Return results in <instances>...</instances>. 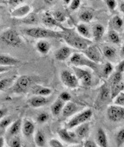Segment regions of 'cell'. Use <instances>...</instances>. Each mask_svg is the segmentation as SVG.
Instances as JSON below:
<instances>
[{"mask_svg":"<svg viewBox=\"0 0 124 147\" xmlns=\"http://www.w3.org/2000/svg\"><path fill=\"white\" fill-rule=\"evenodd\" d=\"M20 61L10 55H0V66L2 67H10V66H14L18 64Z\"/></svg>","mask_w":124,"mask_h":147,"instance_id":"5bb4252c","label":"cell"},{"mask_svg":"<svg viewBox=\"0 0 124 147\" xmlns=\"http://www.w3.org/2000/svg\"><path fill=\"white\" fill-rule=\"evenodd\" d=\"M21 126H22V121H21V119H18L14 123H12V125H11L10 130H9L10 135L16 136L19 132V131L21 129Z\"/></svg>","mask_w":124,"mask_h":147,"instance_id":"4316f807","label":"cell"},{"mask_svg":"<svg viewBox=\"0 0 124 147\" xmlns=\"http://www.w3.org/2000/svg\"><path fill=\"white\" fill-rule=\"evenodd\" d=\"M31 93L32 94H35L36 96H48L51 94V89L45 88V87H42L39 85H34L31 87Z\"/></svg>","mask_w":124,"mask_h":147,"instance_id":"4fadbf2b","label":"cell"},{"mask_svg":"<svg viewBox=\"0 0 124 147\" xmlns=\"http://www.w3.org/2000/svg\"><path fill=\"white\" fill-rule=\"evenodd\" d=\"M77 31H78L79 35H80L81 36L84 37L85 39L90 37L89 30V28H88L85 24H78V25H77Z\"/></svg>","mask_w":124,"mask_h":147,"instance_id":"83f0119b","label":"cell"},{"mask_svg":"<svg viewBox=\"0 0 124 147\" xmlns=\"http://www.w3.org/2000/svg\"><path fill=\"white\" fill-rule=\"evenodd\" d=\"M112 24H113V26H114L115 29L119 30V29H121V28L122 27V25H123V21H122V19H121L119 16H115V17L112 18Z\"/></svg>","mask_w":124,"mask_h":147,"instance_id":"e575fe53","label":"cell"},{"mask_svg":"<svg viewBox=\"0 0 124 147\" xmlns=\"http://www.w3.org/2000/svg\"><path fill=\"white\" fill-rule=\"evenodd\" d=\"M12 82V78H2L0 81V90H5L6 88Z\"/></svg>","mask_w":124,"mask_h":147,"instance_id":"d590c367","label":"cell"},{"mask_svg":"<svg viewBox=\"0 0 124 147\" xmlns=\"http://www.w3.org/2000/svg\"><path fill=\"white\" fill-rule=\"evenodd\" d=\"M92 111L88 109V110H85L78 114H77L75 117H73L67 124L66 125V129H72L76 126H78L83 123H86L87 120H89L91 116H92Z\"/></svg>","mask_w":124,"mask_h":147,"instance_id":"277c9868","label":"cell"},{"mask_svg":"<svg viewBox=\"0 0 124 147\" xmlns=\"http://www.w3.org/2000/svg\"><path fill=\"white\" fill-rule=\"evenodd\" d=\"M43 22L46 26H57L59 25V24L55 20V18H53V16L49 15V14H45L43 18Z\"/></svg>","mask_w":124,"mask_h":147,"instance_id":"f1b7e54d","label":"cell"},{"mask_svg":"<svg viewBox=\"0 0 124 147\" xmlns=\"http://www.w3.org/2000/svg\"><path fill=\"white\" fill-rule=\"evenodd\" d=\"M53 18H55V20L57 22V23H62V22H64L66 18H65V15L62 12V11H56L54 12L53 14Z\"/></svg>","mask_w":124,"mask_h":147,"instance_id":"74e56055","label":"cell"},{"mask_svg":"<svg viewBox=\"0 0 124 147\" xmlns=\"http://www.w3.org/2000/svg\"><path fill=\"white\" fill-rule=\"evenodd\" d=\"M49 145L51 147H64L63 144L56 138H52L49 140Z\"/></svg>","mask_w":124,"mask_h":147,"instance_id":"f6af8a7d","label":"cell"},{"mask_svg":"<svg viewBox=\"0 0 124 147\" xmlns=\"http://www.w3.org/2000/svg\"><path fill=\"white\" fill-rule=\"evenodd\" d=\"M24 32L33 38H58L62 37V34L56 31H53L51 30L44 29V28H30L25 29Z\"/></svg>","mask_w":124,"mask_h":147,"instance_id":"7a4b0ae2","label":"cell"},{"mask_svg":"<svg viewBox=\"0 0 124 147\" xmlns=\"http://www.w3.org/2000/svg\"><path fill=\"white\" fill-rule=\"evenodd\" d=\"M103 55L108 60H114L116 55V50L111 46H105L103 48Z\"/></svg>","mask_w":124,"mask_h":147,"instance_id":"484cf974","label":"cell"},{"mask_svg":"<svg viewBox=\"0 0 124 147\" xmlns=\"http://www.w3.org/2000/svg\"><path fill=\"white\" fill-rule=\"evenodd\" d=\"M121 79H122L121 73L115 72V73L114 74V75L112 76L111 79H110L111 85H115V84H118V83L121 82Z\"/></svg>","mask_w":124,"mask_h":147,"instance_id":"836d02e7","label":"cell"},{"mask_svg":"<svg viewBox=\"0 0 124 147\" xmlns=\"http://www.w3.org/2000/svg\"><path fill=\"white\" fill-rule=\"evenodd\" d=\"M35 131V125L31 121H25L23 125V133L25 137H30Z\"/></svg>","mask_w":124,"mask_h":147,"instance_id":"44dd1931","label":"cell"},{"mask_svg":"<svg viewBox=\"0 0 124 147\" xmlns=\"http://www.w3.org/2000/svg\"><path fill=\"white\" fill-rule=\"evenodd\" d=\"M96 142L100 147H108L107 135L102 128H99L96 132Z\"/></svg>","mask_w":124,"mask_h":147,"instance_id":"e0dca14e","label":"cell"},{"mask_svg":"<svg viewBox=\"0 0 124 147\" xmlns=\"http://www.w3.org/2000/svg\"><path fill=\"white\" fill-rule=\"evenodd\" d=\"M105 3H106L107 7L108 8V10H109L110 11H113L115 9L116 5H117L116 1H115V0H108V1H106Z\"/></svg>","mask_w":124,"mask_h":147,"instance_id":"ee69618b","label":"cell"},{"mask_svg":"<svg viewBox=\"0 0 124 147\" xmlns=\"http://www.w3.org/2000/svg\"><path fill=\"white\" fill-rule=\"evenodd\" d=\"M77 111H78V107L73 102H69L64 107L63 111H62L61 113L64 117H70L73 115L75 113H77Z\"/></svg>","mask_w":124,"mask_h":147,"instance_id":"2e32d148","label":"cell"},{"mask_svg":"<svg viewBox=\"0 0 124 147\" xmlns=\"http://www.w3.org/2000/svg\"><path fill=\"white\" fill-rule=\"evenodd\" d=\"M33 83V77L30 76H22L19 77L14 86V91L16 93L26 92Z\"/></svg>","mask_w":124,"mask_h":147,"instance_id":"8992f818","label":"cell"},{"mask_svg":"<svg viewBox=\"0 0 124 147\" xmlns=\"http://www.w3.org/2000/svg\"><path fill=\"white\" fill-rule=\"evenodd\" d=\"M107 116L112 122H119L124 119V107L120 106H110L107 109Z\"/></svg>","mask_w":124,"mask_h":147,"instance_id":"5b68a950","label":"cell"},{"mask_svg":"<svg viewBox=\"0 0 124 147\" xmlns=\"http://www.w3.org/2000/svg\"><path fill=\"white\" fill-rule=\"evenodd\" d=\"M81 5V1L80 0H73V1H70V8L72 11H76Z\"/></svg>","mask_w":124,"mask_h":147,"instance_id":"bcb514c9","label":"cell"},{"mask_svg":"<svg viewBox=\"0 0 124 147\" xmlns=\"http://www.w3.org/2000/svg\"><path fill=\"white\" fill-rule=\"evenodd\" d=\"M35 143L37 146L39 147H43L45 145V143H46V138H45V136L43 134V131H37L36 132V135H35Z\"/></svg>","mask_w":124,"mask_h":147,"instance_id":"d4e9b609","label":"cell"},{"mask_svg":"<svg viewBox=\"0 0 124 147\" xmlns=\"http://www.w3.org/2000/svg\"><path fill=\"white\" fill-rule=\"evenodd\" d=\"M1 40L4 43L12 47H18L22 43L19 35L12 29L5 30L1 36Z\"/></svg>","mask_w":124,"mask_h":147,"instance_id":"3957f363","label":"cell"},{"mask_svg":"<svg viewBox=\"0 0 124 147\" xmlns=\"http://www.w3.org/2000/svg\"><path fill=\"white\" fill-rule=\"evenodd\" d=\"M70 62L72 64H74L76 67H77V66H86V67H91L93 70L97 69L96 63L91 61L87 57H84L82 54L76 53V54L72 55V56L70 57Z\"/></svg>","mask_w":124,"mask_h":147,"instance_id":"52a82bcc","label":"cell"},{"mask_svg":"<svg viewBox=\"0 0 124 147\" xmlns=\"http://www.w3.org/2000/svg\"><path fill=\"white\" fill-rule=\"evenodd\" d=\"M89 131V123H83L77 126V130L75 131V133L77 135V138H83L88 136Z\"/></svg>","mask_w":124,"mask_h":147,"instance_id":"ac0fdd59","label":"cell"},{"mask_svg":"<svg viewBox=\"0 0 124 147\" xmlns=\"http://www.w3.org/2000/svg\"><path fill=\"white\" fill-rule=\"evenodd\" d=\"M37 49L43 55H47L50 49V44L46 41H39L37 43Z\"/></svg>","mask_w":124,"mask_h":147,"instance_id":"7402d4cb","label":"cell"},{"mask_svg":"<svg viewBox=\"0 0 124 147\" xmlns=\"http://www.w3.org/2000/svg\"><path fill=\"white\" fill-rule=\"evenodd\" d=\"M83 147H97V145H96V144L94 141H92V140H87V141H85Z\"/></svg>","mask_w":124,"mask_h":147,"instance_id":"f907efd6","label":"cell"},{"mask_svg":"<svg viewBox=\"0 0 124 147\" xmlns=\"http://www.w3.org/2000/svg\"><path fill=\"white\" fill-rule=\"evenodd\" d=\"M48 119H49V115L47 113H42L37 116V120L38 123H44V122H46L48 120Z\"/></svg>","mask_w":124,"mask_h":147,"instance_id":"7bdbcfd3","label":"cell"},{"mask_svg":"<svg viewBox=\"0 0 124 147\" xmlns=\"http://www.w3.org/2000/svg\"><path fill=\"white\" fill-rule=\"evenodd\" d=\"M120 10H121V12L124 13V2L121 3V5H120Z\"/></svg>","mask_w":124,"mask_h":147,"instance_id":"11a10c76","label":"cell"},{"mask_svg":"<svg viewBox=\"0 0 124 147\" xmlns=\"http://www.w3.org/2000/svg\"><path fill=\"white\" fill-rule=\"evenodd\" d=\"M71 147H83V145H81V144H77V145L71 146Z\"/></svg>","mask_w":124,"mask_h":147,"instance_id":"9f6ffc18","label":"cell"},{"mask_svg":"<svg viewBox=\"0 0 124 147\" xmlns=\"http://www.w3.org/2000/svg\"><path fill=\"white\" fill-rule=\"evenodd\" d=\"M114 103L116 106L123 107L124 106V93H120L115 99H114Z\"/></svg>","mask_w":124,"mask_h":147,"instance_id":"f35d334b","label":"cell"},{"mask_svg":"<svg viewBox=\"0 0 124 147\" xmlns=\"http://www.w3.org/2000/svg\"><path fill=\"white\" fill-rule=\"evenodd\" d=\"M31 8L30 5H23V6H19L16 9H14L12 11V18H25L26 16H28L30 13Z\"/></svg>","mask_w":124,"mask_h":147,"instance_id":"7c38bea8","label":"cell"},{"mask_svg":"<svg viewBox=\"0 0 124 147\" xmlns=\"http://www.w3.org/2000/svg\"><path fill=\"white\" fill-rule=\"evenodd\" d=\"M73 71L75 73V76L77 78V80L81 81L83 85L84 86H89L92 82V76L91 74L85 69L78 68L77 67H73Z\"/></svg>","mask_w":124,"mask_h":147,"instance_id":"9c48e42d","label":"cell"},{"mask_svg":"<svg viewBox=\"0 0 124 147\" xmlns=\"http://www.w3.org/2000/svg\"><path fill=\"white\" fill-rule=\"evenodd\" d=\"M108 38L110 42H112L113 43H119L120 42V36L115 31V30H110L108 34Z\"/></svg>","mask_w":124,"mask_h":147,"instance_id":"d6a6232c","label":"cell"},{"mask_svg":"<svg viewBox=\"0 0 124 147\" xmlns=\"http://www.w3.org/2000/svg\"><path fill=\"white\" fill-rule=\"evenodd\" d=\"M112 70H113V66L109 63V62H107L105 64V67H104V69H103V73L106 76H109L110 74L112 73Z\"/></svg>","mask_w":124,"mask_h":147,"instance_id":"b9f144b4","label":"cell"},{"mask_svg":"<svg viewBox=\"0 0 124 147\" xmlns=\"http://www.w3.org/2000/svg\"><path fill=\"white\" fill-rule=\"evenodd\" d=\"M115 142L117 146H121L124 144V128L121 129L115 135Z\"/></svg>","mask_w":124,"mask_h":147,"instance_id":"1f68e13d","label":"cell"},{"mask_svg":"<svg viewBox=\"0 0 124 147\" xmlns=\"http://www.w3.org/2000/svg\"><path fill=\"white\" fill-rule=\"evenodd\" d=\"M84 54L89 60H90L91 61H93L95 63L100 62L102 61L100 51L96 46H92V45L89 46L87 49L84 50Z\"/></svg>","mask_w":124,"mask_h":147,"instance_id":"30bf717a","label":"cell"},{"mask_svg":"<svg viewBox=\"0 0 124 147\" xmlns=\"http://www.w3.org/2000/svg\"><path fill=\"white\" fill-rule=\"evenodd\" d=\"M10 146L11 147H21V140L18 137L14 136L11 142H10Z\"/></svg>","mask_w":124,"mask_h":147,"instance_id":"ab89813d","label":"cell"},{"mask_svg":"<svg viewBox=\"0 0 124 147\" xmlns=\"http://www.w3.org/2000/svg\"><path fill=\"white\" fill-rule=\"evenodd\" d=\"M64 107V103L63 100H61L60 99L56 100L51 106V113L54 116H57L59 115L62 111H63V108Z\"/></svg>","mask_w":124,"mask_h":147,"instance_id":"ffe728a7","label":"cell"},{"mask_svg":"<svg viewBox=\"0 0 124 147\" xmlns=\"http://www.w3.org/2000/svg\"><path fill=\"white\" fill-rule=\"evenodd\" d=\"M60 100H63L64 102V101H70L71 100V96L69 93L67 92H63L61 94H60Z\"/></svg>","mask_w":124,"mask_h":147,"instance_id":"7dc6e473","label":"cell"},{"mask_svg":"<svg viewBox=\"0 0 124 147\" xmlns=\"http://www.w3.org/2000/svg\"><path fill=\"white\" fill-rule=\"evenodd\" d=\"M116 72H119V73H123L124 72V59L116 67Z\"/></svg>","mask_w":124,"mask_h":147,"instance_id":"681fc988","label":"cell"},{"mask_svg":"<svg viewBox=\"0 0 124 147\" xmlns=\"http://www.w3.org/2000/svg\"><path fill=\"white\" fill-rule=\"evenodd\" d=\"M123 88H124V83H122V82L112 85L111 90H110V97L112 99H115L120 93H121L123 91Z\"/></svg>","mask_w":124,"mask_h":147,"instance_id":"cb8c5ba5","label":"cell"},{"mask_svg":"<svg viewBox=\"0 0 124 147\" xmlns=\"http://www.w3.org/2000/svg\"><path fill=\"white\" fill-rule=\"evenodd\" d=\"M8 4L11 7L16 8V7L19 6V5H22L23 1H20V0H10V1H8Z\"/></svg>","mask_w":124,"mask_h":147,"instance_id":"c3c4849f","label":"cell"},{"mask_svg":"<svg viewBox=\"0 0 124 147\" xmlns=\"http://www.w3.org/2000/svg\"><path fill=\"white\" fill-rule=\"evenodd\" d=\"M123 91H124V88H123Z\"/></svg>","mask_w":124,"mask_h":147,"instance_id":"680465c9","label":"cell"},{"mask_svg":"<svg viewBox=\"0 0 124 147\" xmlns=\"http://www.w3.org/2000/svg\"><path fill=\"white\" fill-rule=\"evenodd\" d=\"M1 79H2V76H0V81H1Z\"/></svg>","mask_w":124,"mask_h":147,"instance_id":"6f0895ef","label":"cell"},{"mask_svg":"<svg viewBox=\"0 0 124 147\" xmlns=\"http://www.w3.org/2000/svg\"><path fill=\"white\" fill-rule=\"evenodd\" d=\"M110 97V90L107 86H103L100 92V100L104 102L107 101Z\"/></svg>","mask_w":124,"mask_h":147,"instance_id":"f546056e","label":"cell"},{"mask_svg":"<svg viewBox=\"0 0 124 147\" xmlns=\"http://www.w3.org/2000/svg\"><path fill=\"white\" fill-rule=\"evenodd\" d=\"M5 144V139L3 137H0V147H4Z\"/></svg>","mask_w":124,"mask_h":147,"instance_id":"db71d44e","label":"cell"},{"mask_svg":"<svg viewBox=\"0 0 124 147\" xmlns=\"http://www.w3.org/2000/svg\"><path fill=\"white\" fill-rule=\"evenodd\" d=\"M59 137L66 143L70 144H77V140L76 139L77 135L75 132H69L66 128H60L57 131Z\"/></svg>","mask_w":124,"mask_h":147,"instance_id":"8fae6325","label":"cell"},{"mask_svg":"<svg viewBox=\"0 0 124 147\" xmlns=\"http://www.w3.org/2000/svg\"><path fill=\"white\" fill-rule=\"evenodd\" d=\"M79 18L81 21L84 22V23H89L92 20L93 18V13L89 11H85L80 13L79 15Z\"/></svg>","mask_w":124,"mask_h":147,"instance_id":"4dcf8cb0","label":"cell"},{"mask_svg":"<svg viewBox=\"0 0 124 147\" xmlns=\"http://www.w3.org/2000/svg\"><path fill=\"white\" fill-rule=\"evenodd\" d=\"M62 37L66 41V42L69 45L77 49L85 50L89 48L90 44H92L91 41L85 39L84 37L81 36L80 35L71 30H65L64 32L62 34Z\"/></svg>","mask_w":124,"mask_h":147,"instance_id":"6da1fadb","label":"cell"},{"mask_svg":"<svg viewBox=\"0 0 124 147\" xmlns=\"http://www.w3.org/2000/svg\"><path fill=\"white\" fill-rule=\"evenodd\" d=\"M93 36L96 41H99L104 34V27L102 24H96L93 27Z\"/></svg>","mask_w":124,"mask_h":147,"instance_id":"603a6c76","label":"cell"},{"mask_svg":"<svg viewBox=\"0 0 124 147\" xmlns=\"http://www.w3.org/2000/svg\"><path fill=\"white\" fill-rule=\"evenodd\" d=\"M10 70V67H2L0 66V75L3 74L4 72H6V71H9Z\"/></svg>","mask_w":124,"mask_h":147,"instance_id":"816d5d0a","label":"cell"},{"mask_svg":"<svg viewBox=\"0 0 124 147\" xmlns=\"http://www.w3.org/2000/svg\"><path fill=\"white\" fill-rule=\"evenodd\" d=\"M70 53H71L70 49L67 46H64L56 52L55 57L58 61H65L67 58L70 57Z\"/></svg>","mask_w":124,"mask_h":147,"instance_id":"9a60e30c","label":"cell"},{"mask_svg":"<svg viewBox=\"0 0 124 147\" xmlns=\"http://www.w3.org/2000/svg\"><path fill=\"white\" fill-rule=\"evenodd\" d=\"M11 123H12V118L11 117L3 119L1 121H0V127H1V128H6V127H8V125H10Z\"/></svg>","mask_w":124,"mask_h":147,"instance_id":"60d3db41","label":"cell"},{"mask_svg":"<svg viewBox=\"0 0 124 147\" xmlns=\"http://www.w3.org/2000/svg\"><path fill=\"white\" fill-rule=\"evenodd\" d=\"M48 103V100L43 96H34L30 100V105L33 107H40Z\"/></svg>","mask_w":124,"mask_h":147,"instance_id":"d6986e66","label":"cell"},{"mask_svg":"<svg viewBox=\"0 0 124 147\" xmlns=\"http://www.w3.org/2000/svg\"><path fill=\"white\" fill-rule=\"evenodd\" d=\"M23 22H24V23H26V24H36V23H37V17H36L35 14L30 13L28 16H26L25 18H24Z\"/></svg>","mask_w":124,"mask_h":147,"instance_id":"8d00e7d4","label":"cell"},{"mask_svg":"<svg viewBox=\"0 0 124 147\" xmlns=\"http://www.w3.org/2000/svg\"><path fill=\"white\" fill-rule=\"evenodd\" d=\"M61 80L63 83L70 88H75L78 86V80L74 74L69 70H63L61 72Z\"/></svg>","mask_w":124,"mask_h":147,"instance_id":"ba28073f","label":"cell"},{"mask_svg":"<svg viewBox=\"0 0 124 147\" xmlns=\"http://www.w3.org/2000/svg\"><path fill=\"white\" fill-rule=\"evenodd\" d=\"M6 114V110L5 109H0V119H2L3 117Z\"/></svg>","mask_w":124,"mask_h":147,"instance_id":"f5cc1de1","label":"cell"}]
</instances>
